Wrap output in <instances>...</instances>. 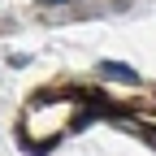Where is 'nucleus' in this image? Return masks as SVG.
I'll list each match as a JSON object with an SVG mask.
<instances>
[{"label":"nucleus","instance_id":"f257e3e1","mask_svg":"<svg viewBox=\"0 0 156 156\" xmlns=\"http://www.w3.org/2000/svg\"><path fill=\"white\" fill-rule=\"evenodd\" d=\"M104 74H108V78H126V83H134V69H130V65H113V61H108Z\"/></svg>","mask_w":156,"mask_h":156},{"label":"nucleus","instance_id":"f03ea898","mask_svg":"<svg viewBox=\"0 0 156 156\" xmlns=\"http://www.w3.org/2000/svg\"><path fill=\"white\" fill-rule=\"evenodd\" d=\"M44 5H65V0H44Z\"/></svg>","mask_w":156,"mask_h":156}]
</instances>
